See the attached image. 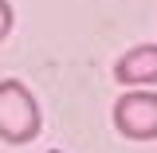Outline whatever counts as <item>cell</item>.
<instances>
[{
  "label": "cell",
  "mask_w": 157,
  "mask_h": 153,
  "mask_svg": "<svg viewBox=\"0 0 157 153\" xmlns=\"http://www.w3.org/2000/svg\"><path fill=\"white\" fill-rule=\"evenodd\" d=\"M39 130L43 114L36 94L16 78H0V137L12 145H28L32 137H39Z\"/></svg>",
  "instance_id": "cell-1"
},
{
  "label": "cell",
  "mask_w": 157,
  "mask_h": 153,
  "mask_svg": "<svg viewBox=\"0 0 157 153\" xmlns=\"http://www.w3.org/2000/svg\"><path fill=\"white\" fill-rule=\"evenodd\" d=\"M114 130L130 141L157 137V90H126L114 102Z\"/></svg>",
  "instance_id": "cell-2"
},
{
  "label": "cell",
  "mask_w": 157,
  "mask_h": 153,
  "mask_svg": "<svg viewBox=\"0 0 157 153\" xmlns=\"http://www.w3.org/2000/svg\"><path fill=\"white\" fill-rule=\"evenodd\" d=\"M114 78L126 90H145L149 82H157V43H141L122 51L114 63Z\"/></svg>",
  "instance_id": "cell-3"
},
{
  "label": "cell",
  "mask_w": 157,
  "mask_h": 153,
  "mask_svg": "<svg viewBox=\"0 0 157 153\" xmlns=\"http://www.w3.org/2000/svg\"><path fill=\"white\" fill-rule=\"evenodd\" d=\"M8 32H12V4L0 0V39H8Z\"/></svg>",
  "instance_id": "cell-4"
}]
</instances>
